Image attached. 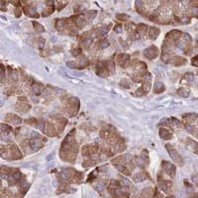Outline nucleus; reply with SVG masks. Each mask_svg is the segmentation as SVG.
<instances>
[{
  "label": "nucleus",
  "mask_w": 198,
  "mask_h": 198,
  "mask_svg": "<svg viewBox=\"0 0 198 198\" xmlns=\"http://www.w3.org/2000/svg\"><path fill=\"white\" fill-rule=\"evenodd\" d=\"M74 130H72L67 136L65 137V141L62 142L61 147V160L67 162H74L75 157L78 152V147L74 139Z\"/></svg>",
  "instance_id": "obj_1"
},
{
  "label": "nucleus",
  "mask_w": 198,
  "mask_h": 198,
  "mask_svg": "<svg viewBox=\"0 0 198 198\" xmlns=\"http://www.w3.org/2000/svg\"><path fill=\"white\" fill-rule=\"evenodd\" d=\"M100 138L105 140V141H111L114 142L116 140H118L120 138L119 134L116 131V129L112 126H107L103 127L100 131Z\"/></svg>",
  "instance_id": "obj_2"
},
{
  "label": "nucleus",
  "mask_w": 198,
  "mask_h": 198,
  "mask_svg": "<svg viewBox=\"0 0 198 198\" xmlns=\"http://www.w3.org/2000/svg\"><path fill=\"white\" fill-rule=\"evenodd\" d=\"M44 144H45V139L42 138V136L40 134L36 133V132H32L29 146H30V149L33 152L39 151V150L44 146Z\"/></svg>",
  "instance_id": "obj_3"
},
{
  "label": "nucleus",
  "mask_w": 198,
  "mask_h": 198,
  "mask_svg": "<svg viewBox=\"0 0 198 198\" xmlns=\"http://www.w3.org/2000/svg\"><path fill=\"white\" fill-rule=\"evenodd\" d=\"M65 109L67 111L69 116H74L77 112H78L79 109V100L77 99L76 97H71L69 100L66 101V106Z\"/></svg>",
  "instance_id": "obj_4"
},
{
  "label": "nucleus",
  "mask_w": 198,
  "mask_h": 198,
  "mask_svg": "<svg viewBox=\"0 0 198 198\" xmlns=\"http://www.w3.org/2000/svg\"><path fill=\"white\" fill-rule=\"evenodd\" d=\"M166 150H167L168 154L170 156V158H172V160L174 161L178 166H182V165H183L182 158L180 157V154H178V152L176 151V150L173 148L172 146H170V144H166Z\"/></svg>",
  "instance_id": "obj_5"
},
{
  "label": "nucleus",
  "mask_w": 198,
  "mask_h": 198,
  "mask_svg": "<svg viewBox=\"0 0 198 198\" xmlns=\"http://www.w3.org/2000/svg\"><path fill=\"white\" fill-rule=\"evenodd\" d=\"M99 151V146L97 144H89L85 145V146L81 149V152L84 157H92L95 154H97Z\"/></svg>",
  "instance_id": "obj_6"
},
{
  "label": "nucleus",
  "mask_w": 198,
  "mask_h": 198,
  "mask_svg": "<svg viewBox=\"0 0 198 198\" xmlns=\"http://www.w3.org/2000/svg\"><path fill=\"white\" fill-rule=\"evenodd\" d=\"M158 49L156 46H151L144 51V56L148 60H154L158 57Z\"/></svg>",
  "instance_id": "obj_7"
},
{
  "label": "nucleus",
  "mask_w": 198,
  "mask_h": 198,
  "mask_svg": "<svg viewBox=\"0 0 198 198\" xmlns=\"http://www.w3.org/2000/svg\"><path fill=\"white\" fill-rule=\"evenodd\" d=\"M31 108V105L28 103V101L26 100L25 97H20L18 100V104L16 106V109L21 113H25Z\"/></svg>",
  "instance_id": "obj_8"
},
{
  "label": "nucleus",
  "mask_w": 198,
  "mask_h": 198,
  "mask_svg": "<svg viewBox=\"0 0 198 198\" xmlns=\"http://www.w3.org/2000/svg\"><path fill=\"white\" fill-rule=\"evenodd\" d=\"M7 152H9V158H11L12 160H19L22 158L20 150L15 145H12L10 148H7Z\"/></svg>",
  "instance_id": "obj_9"
},
{
  "label": "nucleus",
  "mask_w": 198,
  "mask_h": 198,
  "mask_svg": "<svg viewBox=\"0 0 198 198\" xmlns=\"http://www.w3.org/2000/svg\"><path fill=\"white\" fill-rule=\"evenodd\" d=\"M95 71H96V74L100 77H107L110 74L108 69H106V66L104 65V61L103 62H98L97 65H96Z\"/></svg>",
  "instance_id": "obj_10"
},
{
  "label": "nucleus",
  "mask_w": 198,
  "mask_h": 198,
  "mask_svg": "<svg viewBox=\"0 0 198 198\" xmlns=\"http://www.w3.org/2000/svg\"><path fill=\"white\" fill-rule=\"evenodd\" d=\"M131 66H132L133 69H135L137 72H139V73L146 72V69H147L146 64L143 62V61H135L133 64H131Z\"/></svg>",
  "instance_id": "obj_11"
},
{
  "label": "nucleus",
  "mask_w": 198,
  "mask_h": 198,
  "mask_svg": "<svg viewBox=\"0 0 198 198\" xmlns=\"http://www.w3.org/2000/svg\"><path fill=\"white\" fill-rule=\"evenodd\" d=\"M150 90H151V82H144L143 85L140 88L137 89L136 91V95L137 96H144L147 95Z\"/></svg>",
  "instance_id": "obj_12"
},
{
  "label": "nucleus",
  "mask_w": 198,
  "mask_h": 198,
  "mask_svg": "<svg viewBox=\"0 0 198 198\" xmlns=\"http://www.w3.org/2000/svg\"><path fill=\"white\" fill-rule=\"evenodd\" d=\"M5 120L8 123H10L12 125H15V126L20 125L22 123V119L19 117V116H17L16 114H7L5 116Z\"/></svg>",
  "instance_id": "obj_13"
},
{
  "label": "nucleus",
  "mask_w": 198,
  "mask_h": 198,
  "mask_svg": "<svg viewBox=\"0 0 198 198\" xmlns=\"http://www.w3.org/2000/svg\"><path fill=\"white\" fill-rule=\"evenodd\" d=\"M162 168L165 170V171L166 173H168V175L170 176H174L175 174V166L172 165V163L168 162H162Z\"/></svg>",
  "instance_id": "obj_14"
},
{
  "label": "nucleus",
  "mask_w": 198,
  "mask_h": 198,
  "mask_svg": "<svg viewBox=\"0 0 198 198\" xmlns=\"http://www.w3.org/2000/svg\"><path fill=\"white\" fill-rule=\"evenodd\" d=\"M130 61V56L128 54H120L117 56V62L120 66L125 67Z\"/></svg>",
  "instance_id": "obj_15"
},
{
  "label": "nucleus",
  "mask_w": 198,
  "mask_h": 198,
  "mask_svg": "<svg viewBox=\"0 0 198 198\" xmlns=\"http://www.w3.org/2000/svg\"><path fill=\"white\" fill-rule=\"evenodd\" d=\"M185 62H186V60L184 57H181L179 56H172L167 64H171L174 65H184Z\"/></svg>",
  "instance_id": "obj_16"
},
{
  "label": "nucleus",
  "mask_w": 198,
  "mask_h": 198,
  "mask_svg": "<svg viewBox=\"0 0 198 198\" xmlns=\"http://www.w3.org/2000/svg\"><path fill=\"white\" fill-rule=\"evenodd\" d=\"M160 137L162 139V140H170L172 138V133L170 130H168L167 128H160Z\"/></svg>",
  "instance_id": "obj_17"
},
{
  "label": "nucleus",
  "mask_w": 198,
  "mask_h": 198,
  "mask_svg": "<svg viewBox=\"0 0 198 198\" xmlns=\"http://www.w3.org/2000/svg\"><path fill=\"white\" fill-rule=\"evenodd\" d=\"M160 29L157 28V27H150L149 28V32H148V35H149V38L151 39V40H156V39L160 35Z\"/></svg>",
  "instance_id": "obj_18"
},
{
  "label": "nucleus",
  "mask_w": 198,
  "mask_h": 198,
  "mask_svg": "<svg viewBox=\"0 0 198 198\" xmlns=\"http://www.w3.org/2000/svg\"><path fill=\"white\" fill-rule=\"evenodd\" d=\"M61 176L64 181H70L72 178V173L69 168H64L61 172Z\"/></svg>",
  "instance_id": "obj_19"
},
{
  "label": "nucleus",
  "mask_w": 198,
  "mask_h": 198,
  "mask_svg": "<svg viewBox=\"0 0 198 198\" xmlns=\"http://www.w3.org/2000/svg\"><path fill=\"white\" fill-rule=\"evenodd\" d=\"M187 146L192 152L198 154V143L191 139H187Z\"/></svg>",
  "instance_id": "obj_20"
},
{
  "label": "nucleus",
  "mask_w": 198,
  "mask_h": 198,
  "mask_svg": "<svg viewBox=\"0 0 198 198\" xmlns=\"http://www.w3.org/2000/svg\"><path fill=\"white\" fill-rule=\"evenodd\" d=\"M8 76L9 78L12 79L13 81H16L19 78V74H18V71L16 69H12L11 67H8Z\"/></svg>",
  "instance_id": "obj_21"
},
{
  "label": "nucleus",
  "mask_w": 198,
  "mask_h": 198,
  "mask_svg": "<svg viewBox=\"0 0 198 198\" xmlns=\"http://www.w3.org/2000/svg\"><path fill=\"white\" fill-rule=\"evenodd\" d=\"M146 179H147V175L143 172H139V173H137V174H135L133 176V180L136 183H140V182H142Z\"/></svg>",
  "instance_id": "obj_22"
},
{
  "label": "nucleus",
  "mask_w": 198,
  "mask_h": 198,
  "mask_svg": "<svg viewBox=\"0 0 198 198\" xmlns=\"http://www.w3.org/2000/svg\"><path fill=\"white\" fill-rule=\"evenodd\" d=\"M165 90H166V86L162 82H157L156 84H154V93H162Z\"/></svg>",
  "instance_id": "obj_23"
},
{
  "label": "nucleus",
  "mask_w": 198,
  "mask_h": 198,
  "mask_svg": "<svg viewBox=\"0 0 198 198\" xmlns=\"http://www.w3.org/2000/svg\"><path fill=\"white\" fill-rule=\"evenodd\" d=\"M104 65L106 66V69H108L109 73L113 74L114 71H115V64H114V62L111 61H104Z\"/></svg>",
  "instance_id": "obj_24"
},
{
  "label": "nucleus",
  "mask_w": 198,
  "mask_h": 198,
  "mask_svg": "<svg viewBox=\"0 0 198 198\" xmlns=\"http://www.w3.org/2000/svg\"><path fill=\"white\" fill-rule=\"evenodd\" d=\"M12 132V127L8 126V125L2 123L1 124V134L2 135H9Z\"/></svg>",
  "instance_id": "obj_25"
},
{
  "label": "nucleus",
  "mask_w": 198,
  "mask_h": 198,
  "mask_svg": "<svg viewBox=\"0 0 198 198\" xmlns=\"http://www.w3.org/2000/svg\"><path fill=\"white\" fill-rule=\"evenodd\" d=\"M46 126H47V122L44 119H42V118L38 119V121H37V128L38 129H40L42 132H44L45 129H46Z\"/></svg>",
  "instance_id": "obj_26"
},
{
  "label": "nucleus",
  "mask_w": 198,
  "mask_h": 198,
  "mask_svg": "<svg viewBox=\"0 0 198 198\" xmlns=\"http://www.w3.org/2000/svg\"><path fill=\"white\" fill-rule=\"evenodd\" d=\"M170 125H171V126L175 127V128H181L182 127L181 122L176 118H170Z\"/></svg>",
  "instance_id": "obj_27"
},
{
  "label": "nucleus",
  "mask_w": 198,
  "mask_h": 198,
  "mask_svg": "<svg viewBox=\"0 0 198 198\" xmlns=\"http://www.w3.org/2000/svg\"><path fill=\"white\" fill-rule=\"evenodd\" d=\"M33 27H34V30H35V32L37 33H43V32H45V28L43 27L41 24H39L38 22H33Z\"/></svg>",
  "instance_id": "obj_28"
},
{
  "label": "nucleus",
  "mask_w": 198,
  "mask_h": 198,
  "mask_svg": "<svg viewBox=\"0 0 198 198\" xmlns=\"http://www.w3.org/2000/svg\"><path fill=\"white\" fill-rule=\"evenodd\" d=\"M32 92H33V94H35V95H40L41 92H42L41 85L38 84V83H35L32 86Z\"/></svg>",
  "instance_id": "obj_29"
},
{
  "label": "nucleus",
  "mask_w": 198,
  "mask_h": 198,
  "mask_svg": "<svg viewBox=\"0 0 198 198\" xmlns=\"http://www.w3.org/2000/svg\"><path fill=\"white\" fill-rule=\"evenodd\" d=\"M129 15H127V14H118L117 16H116V19L119 21H122V22H126L129 20Z\"/></svg>",
  "instance_id": "obj_30"
},
{
  "label": "nucleus",
  "mask_w": 198,
  "mask_h": 198,
  "mask_svg": "<svg viewBox=\"0 0 198 198\" xmlns=\"http://www.w3.org/2000/svg\"><path fill=\"white\" fill-rule=\"evenodd\" d=\"M193 78H194V75L191 72H186V73L183 75V79H185L186 81H192Z\"/></svg>",
  "instance_id": "obj_31"
},
{
  "label": "nucleus",
  "mask_w": 198,
  "mask_h": 198,
  "mask_svg": "<svg viewBox=\"0 0 198 198\" xmlns=\"http://www.w3.org/2000/svg\"><path fill=\"white\" fill-rule=\"evenodd\" d=\"M12 177L15 180H20L21 178H22V174H21V172L19 171V170H15V171L12 173Z\"/></svg>",
  "instance_id": "obj_32"
},
{
  "label": "nucleus",
  "mask_w": 198,
  "mask_h": 198,
  "mask_svg": "<svg viewBox=\"0 0 198 198\" xmlns=\"http://www.w3.org/2000/svg\"><path fill=\"white\" fill-rule=\"evenodd\" d=\"M71 54L73 57H79L81 54V49L80 48H74V49L71 50Z\"/></svg>",
  "instance_id": "obj_33"
},
{
  "label": "nucleus",
  "mask_w": 198,
  "mask_h": 198,
  "mask_svg": "<svg viewBox=\"0 0 198 198\" xmlns=\"http://www.w3.org/2000/svg\"><path fill=\"white\" fill-rule=\"evenodd\" d=\"M177 92H178V94H179L180 96H183V97H187V96L189 95V91L183 89V88H180L179 90L177 91Z\"/></svg>",
  "instance_id": "obj_34"
},
{
  "label": "nucleus",
  "mask_w": 198,
  "mask_h": 198,
  "mask_svg": "<svg viewBox=\"0 0 198 198\" xmlns=\"http://www.w3.org/2000/svg\"><path fill=\"white\" fill-rule=\"evenodd\" d=\"M66 2H60V1H57L56 2V7L57 8V10H61V9H62L65 5H66Z\"/></svg>",
  "instance_id": "obj_35"
},
{
  "label": "nucleus",
  "mask_w": 198,
  "mask_h": 198,
  "mask_svg": "<svg viewBox=\"0 0 198 198\" xmlns=\"http://www.w3.org/2000/svg\"><path fill=\"white\" fill-rule=\"evenodd\" d=\"M122 31H123L122 24H117V25L114 27V32H116V33H122Z\"/></svg>",
  "instance_id": "obj_36"
},
{
  "label": "nucleus",
  "mask_w": 198,
  "mask_h": 198,
  "mask_svg": "<svg viewBox=\"0 0 198 198\" xmlns=\"http://www.w3.org/2000/svg\"><path fill=\"white\" fill-rule=\"evenodd\" d=\"M44 44H45V40L43 38H39L38 39V45H39V49H42L43 47H44Z\"/></svg>",
  "instance_id": "obj_37"
},
{
  "label": "nucleus",
  "mask_w": 198,
  "mask_h": 198,
  "mask_svg": "<svg viewBox=\"0 0 198 198\" xmlns=\"http://www.w3.org/2000/svg\"><path fill=\"white\" fill-rule=\"evenodd\" d=\"M191 64H192V65H194V66H198V55L195 56L191 60Z\"/></svg>",
  "instance_id": "obj_38"
},
{
  "label": "nucleus",
  "mask_w": 198,
  "mask_h": 198,
  "mask_svg": "<svg viewBox=\"0 0 198 198\" xmlns=\"http://www.w3.org/2000/svg\"><path fill=\"white\" fill-rule=\"evenodd\" d=\"M121 86H122V87H124V88H129L130 84H129V82H128L126 79H123L121 81Z\"/></svg>",
  "instance_id": "obj_39"
},
{
  "label": "nucleus",
  "mask_w": 198,
  "mask_h": 198,
  "mask_svg": "<svg viewBox=\"0 0 198 198\" xmlns=\"http://www.w3.org/2000/svg\"><path fill=\"white\" fill-rule=\"evenodd\" d=\"M21 14H22V12L20 10V7H15V15H16V17L19 18L21 16Z\"/></svg>",
  "instance_id": "obj_40"
},
{
  "label": "nucleus",
  "mask_w": 198,
  "mask_h": 198,
  "mask_svg": "<svg viewBox=\"0 0 198 198\" xmlns=\"http://www.w3.org/2000/svg\"><path fill=\"white\" fill-rule=\"evenodd\" d=\"M2 82H4V80H5V67L4 65H2Z\"/></svg>",
  "instance_id": "obj_41"
},
{
  "label": "nucleus",
  "mask_w": 198,
  "mask_h": 198,
  "mask_svg": "<svg viewBox=\"0 0 198 198\" xmlns=\"http://www.w3.org/2000/svg\"><path fill=\"white\" fill-rule=\"evenodd\" d=\"M5 4H6V2H2V11H6V8H5Z\"/></svg>",
  "instance_id": "obj_42"
},
{
  "label": "nucleus",
  "mask_w": 198,
  "mask_h": 198,
  "mask_svg": "<svg viewBox=\"0 0 198 198\" xmlns=\"http://www.w3.org/2000/svg\"><path fill=\"white\" fill-rule=\"evenodd\" d=\"M87 198H93V193H92V192H88Z\"/></svg>",
  "instance_id": "obj_43"
},
{
  "label": "nucleus",
  "mask_w": 198,
  "mask_h": 198,
  "mask_svg": "<svg viewBox=\"0 0 198 198\" xmlns=\"http://www.w3.org/2000/svg\"><path fill=\"white\" fill-rule=\"evenodd\" d=\"M167 198H175V197H173V196H170V197H167Z\"/></svg>",
  "instance_id": "obj_44"
},
{
  "label": "nucleus",
  "mask_w": 198,
  "mask_h": 198,
  "mask_svg": "<svg viewBox=\"0 0 198 198\" xmlns=\"http://www.w3.org/2000/svg\"><path fill=\"white\" fill-rule=\"evenodd\" d=\"M197 75H198V71H197Z\"/></svg>",
  "instance_id": "obj_45"
}]
</instances>
